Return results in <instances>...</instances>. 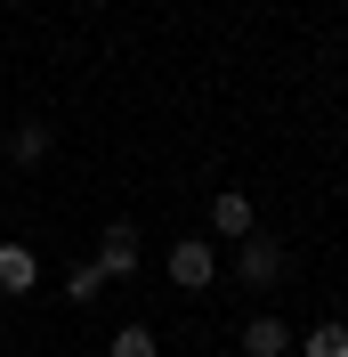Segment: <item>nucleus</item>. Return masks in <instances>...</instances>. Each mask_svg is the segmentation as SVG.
Instances as JSON below:
<instances>
[{
  "label": "nucleus",
  "instance_id": "obj_2",
  "mask_svg": "<svg viewBox=\"0 0 348 357\" xmlns=\"http://www.w3.org/2000/svg\"><path fill=\"white\" fill-rule=\"evenodd\" d=\"M235 276H243V284H276V276H283V244H267L260 227H251L243 252H235Z\"/></svg>",
  "mask_w": 348,
  "mask_h": 357
},
{
  "label": "nucleus",
  "instance_id": "obj_4",
  "mask_svg": "<svg viewBox=\"0 0 348 357\" xmlns=\"http://www.w3.org/2000/svg\"><path fill=\"white\" fill-rule=\"evenodd\" d=\"M292 349H300V341L283 333L276 317H251V325H243V357H292Z\"/></svg>",
  "mask_w": 348,
  "mask_h": 357
},
{
  "label": "nucleus",
  "instance_id": "obj_6",
  "mask_svg": "<svg viewBox=\"0 0 348 357\" xmlns=\"http://www.w3.org/2000/svg\"><path fill=\"white\" fill-rule=\"evenodd\" d=\"M211 220H219V236H235V244L251 236V227H260V220H251V195H235V187H227V195L211 203Z\"/></svg>",
  "mask_w": 348,
  "mask_h": 357
},
{
  "label": "nucleus",
  "instance_id": "obj_9",
  "mask_svg": "<svg viewBox=\"0 0 348 357\" xmlns=\"http://www.w3.org/2000/svg\"><path fill=\"white\" fill-rule=\"evenodd\" d=\"M65 292H73V301H81V309H89V301L106 292V268H97V260H81V268H73V276H65Z\"/></svg>",
  "mask_w": 348,
  "mask_h": 357
},
{
  "label": "nucleus",
  "instance_id": "obj_7",
  "mask_svg": "<svg viewBox=\"0 0 348 357\" xmlns=\"http://www.w3.org/2000/svg\"><path fill=\"white\" fill-rule=\"evenodd\" d=\"M8 162H17V171H33V162H49V130H41V122H24V130L8 138Z\"/></svg>",
  "mask_w": 348,
  "mask_h": 357
},
{
  "label": "nucleus",
  "instance_id": "obj_1",
  "mask_svg": "<svg viewBox=\"0 0 348 357\" xmlns=\"http://www.w3.org/2000/svg\"><path fill=\"white\" fill-rule=\"evenodd\" d=\"M171 284H178V292H211V284H219V260H211V244H203V236L171 244Z\"/></svg>",
  "mask_w": 348,
  "mask_h": 357
},
{
  "label": "nucleus",
  "instance_id": "obj_3",
  "mask_svg": "<svg viewBox=\"0 0 348 357\" xmlns=\"http://www.w3.org/2000/svg\"><path fill=\"white\" fill-rule=\"evenodd\" d=\"M97 268H106V284L138 268V227H130V220H106V244H97Z\"/></svg>",
  "mask_w": 348,
  "mask_h": 357
},
{
  "label": "nucleus",
  "instance_id": "obj_8",
  "mask_svg": "<svg viewBox=\"0 0 348 357\" xmlns=\"http://www.w3.org/2000/svg\"><path fill=\"white\" fill-rule=\"evenodd\" d=\"M300 357H348V325H316L300 341Z\"/></svg>",
  "mask_w": 348,
  "mask_h": 357
},
{
  "label": "nucleus",
  "instance_id": "obj_10",
  "mask_svg": "<svg viewBox=\"0 0 348 357\" xmlns=\"http://www.w3.org/2000/svg\"><path fill=\"white\" fill-rule=\"evenodd\" d=\"M106 357H154V333L146 325H122V333H113V349Z\"/></svg>",
  "mask_w": 348,
  "mask_h": 357
},
{
  "label": "nucleus",
  "instance_id": "obj_5",
  "mask_svg": "<svg viewBox=\"0 0 348 357\" xmlns=\"http://www.w3.org/2000/svg\"><path fill=\"white\" fill-rule=\"evenodd\" d=\"M33 284H41V260L24 244H0V292H33Z\"/></svg>",
  "mask_w": 348,
  "mask_h": 357
}]
</instances>
